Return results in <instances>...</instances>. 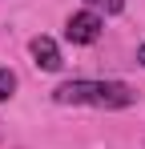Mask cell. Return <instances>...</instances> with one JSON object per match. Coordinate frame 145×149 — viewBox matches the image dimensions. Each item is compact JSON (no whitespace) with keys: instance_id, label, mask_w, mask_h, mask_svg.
<instances>
[{"instance_id":"cell-2","label":"cell","mask_w":145,"mask_h":149,"mask_svg":"<svg viewBox=\"0 0 145 149\" xmlns=\"http://www.w3.org/2000/svg\"><path fill=\"white\" fill-rule=\"evenodd\" d=\"M65 36H69L72 45H93L97 36H101V16L97 12H72L69 20H65Z\"/></svg>"},{"instance_id":"cell-6","label":"cell","mask_w":145,"mask_h":149,"mask_svg":"<svg viewBox=\"0 0 145 149\" xmlns=\"http://www.w3.org/2000/svg\"><path fill=\"white\" fill-rule=\"evenodd\" d=\"M137 65H141V69H145V45H141V49H137Z\"/></svg>"},{"instance_id":"cell-4","label":"cell","mask_w":145,"mask_h":149,"mask_svg":"<svg viewBox=\"0 0 145 149\" xmlns=\"http://www.w3.org/2000/svg\"><path fill=\"white\" fill-rule=\"evenodd\" d=\"M85 4H89V12H105V16H117L125 8V0H85Z\"/></svg>"},{"instance_id":"cell-5","label":"cell","mask_w":145,"mask_h":149,"mask_svg":"<svg viewBox=\"0 0 145 149\" xmlns=\"http://www.w3.org/2000/svg\"><path fill=\"white\" fill-rule=\"evenodd\" d=\"M16 93V73L12 69H0V101H8Z\"/></svg>"},{"instance_id":"cell-1","label":"cell","mask_w":145,"mask_h":149,"mask_svg":"<svg viewBox=\"0 0 145 149\" xmlns=\"http://www.w3.org/2000/svg\"><path fill=\"white\" fill-rule=\"evenodd\" d=\"M56 105H97V109H125L133 105L137 93L125 81H65L52 89Z\"/></svg>"},{"instance_id":"cell-3","label":"cell","mask_w":145,"mask_h":149,"mask_svg":"<svg viewBox=\"0 0 145 149\" xmlns=\"http://www.w3.org/2000/svg\"><path fill=\"white\" fill-rule=\"evenodd\" d=\"M32 61H36V69H45V73H56V69L65 65L52 36H36V40H32Z\"/></svg>"}]
</instances>
